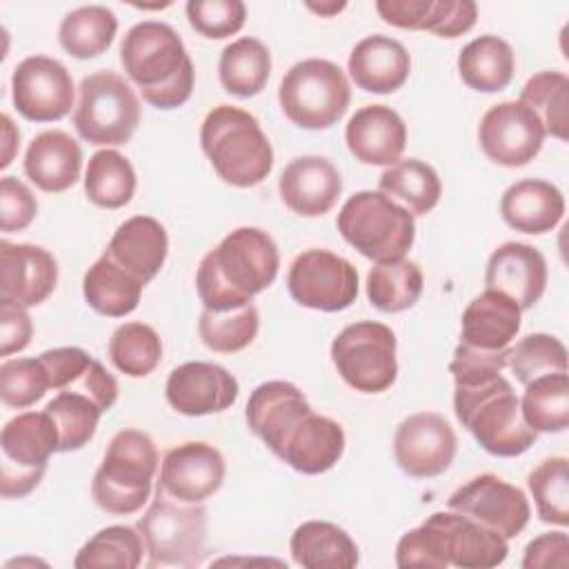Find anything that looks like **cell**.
Listing matches in <instances>:
<instances>
[{"mask_svg": "<svg viewBox=\"0 0 569 569\" xmlns=\"http://www.w3.org/2000/svg\"><path fill=\"white\" fill-rule=\"evenodd\" d=\"M278 267L280 253L267 231L258 227L233 229L198 264L196 289L200 302L209 311L244 307L273 284Z\"/></svg>", "mask_w": 569, "mask_h": 569, "instance_id": "6da1fadb", "label": "cell"}, {"mask_svg": "<svg viewBox=\"0 0 569 569\" xmlns=\"http://www.w3.org/2000/svg\"><path fill=\"white\" fill-rule=\"evenodd\" d=\"M120 62L151 107L176 109L191 98L193 62L171 24L156 20L133 24L120 42Z\"/></svg>", "mask_w": 569, "mask_h": 569, "instance_id": "7a4b0ae2", "label": "cell"}, {"mask_svg": "<svg viewBox=\"0 0 569 569\" xmlns=\"http://www.w3.org/2000/svg\"><path fill=\"white\" fill-rule=\"evenodd\" d=\"M453 382L456 418L487 453L513 458L536 442L538 433L522 418L520 398L502 373Z\"/></svg>", "mask_w": 569, "mask_h": 569, "instance_id": "3957f363", "label": "cell"}, {"mask_svg": "<svg viewBox=\"0 0 569 569\" xmlns=\"http://www.w3.org/2000/svg\"><path fill=\"white\" fill-rule=\"evenodd\" d=\"M200 147L218 178L231 187H256L273 169L267 133L249 111L233 104H218L204 116Z\"/></svg>", "mask_w": 569, "mask_h": 569, "instance_id": "277c9868", "label": "cell"}, {"mask_svg": "<svg viewBox=\"0 0 569 569\" xmlns=\"http://www.w3.org/2000/svg\"><path fill=\"white\" fill-rule=\"evenodd\" d=\"M156 471L158 449L151 436L140 429H120L93 473L91 496L107 513H136L149 500Z\"/></svg>", "mask_w": 569, "mask_h": 569, "instance_id": "5b68a950", "label": "cell"}, {"mask_svg": "<svg viewBox=\"0 0 569 569\" xmlns=\"http://www.w3.org/2000/svg\"><path fill=\"white\" fill-rule=\"evenodd\" d=\"M340 236L365 258L391 262L405 258L416 240L413 216L382 191H358L336 218Z\"/></svg>", "mask_w": 569, "mask_h": 569, "instance_id": "8992f818", "label": "cell"}, {"mask_svg": "<svg viewBox=\"0 0 569 569\" xmlns=\"http://www.w3.org/2000/svg\"><path fill=\"white\" fill-rule=\"evenodd\" d=\"M149 567H198L207 553V509L182 502L160 487L147 511L138 518Z\"/></svg>", "mask_w": 569, "mask_h": 569, "instance_id": "52a82bcc", "label": "cell"}, {"mask_svg": "<svg viewBox=\"0 0 569 569\" xmlns=\"http://www.w3.org/2000/svg\"><path fill=\"white\" fill-rule=\"evenodd\" d=\"M282 113L300 129H329L349 109L351 87L345 71L322 58L296 62L280 80Z\"/></svg>", "mask_w": 569, "mask_h": 569, "instance_id": "ba28073f", "label": "cell"}, {"mask_svg": "<svg viewBox=\"0 0 569 569\" xmlns=\"http://www.w3.org/2000/svg\"><path fill=\"white\" fill-rule=\"evenodd\" d=\"M140 124L136 91L116 71H96L82 78L73 127L89 144L118 147L131 140Z\"/></svg>", "mask_w": 569, "mask_h": 569, "instance_id": "9c48e42d", "label": "cell"}, {"mask_svg": "<svg viewBox=\"0 0 569 569\" xmlns=\"http://www.w3.org/2000/svg\"><path fill=\"white\" fill-rule=\"evenodd\" d=\"M0 449V493L7 500L24 498L40 485L51 453L60 451L56 422L44 409L18 413L2 427Z\"/></svg>", "mask_w": 569, "mask_h": 569, "instance_id": "30bf717a", "label": "cell"}, {"mask_svg": "<svg viewBox=\"0 0 569 569\" xmlns=\"http://www.w3.org/2000/svg\"><path fill=\"white\" fill-rule=\"evenodd\" d=\"M331 362L356 391H387L398 376L396 333L376 320L347 325L331 342Z\"/></svg>", "mask_w": 569, "mask_h": 569, "instance_id": "8fae6325", "label": "cell"}, {"mask_svg": "<svg viewBox=\"0 0 569 569\" xmlns=\"http://www.w3.org/2000/svg\"><path fill=\"white\" fill-rule=\"evenodd\" d=\"M289 296L307 309L342 311L358 298L356 267L327 249H307L289 267Z\"/></svg>", "mask_w": 569, "mask_h": 569, "instance_id": "7c38bea8", "label": "cell"}, {"mask_svg": "<svg viewBox=\"0 0 569 569\" xmlns=\"http://www.w3.org/2000/svg\"><path fill=\"white\" fill-rule=\"evenodd\" d=\"M451 511H458L502 538H516L529 525L531 507L525 491L496 473H480L458 487L449 500Z\"/></svg>", "mask_w": 569, "mask_h": 569, "instance_id": "4fadbf2b", "label": "cell"}, {"mask_svg": "<svg viewBox=\"0 0 569 569\" xmlns=\"http://www.w3.org/2000/svg\"><path fill=\"white\" fill-rule=\"evenodd\" d=\"M16 111L31 122L62 120L73 107V78L49 56H29L11 73Z\"/></svg>", "mask_w": 569, "mask_h": 569, "instance_id": "5bb4252c", "label": "cell"}, {"mask_svg": "<svg viewBox=\"0 0 569 569\" xmlns=\"http://www.w3.org/2000/svg\"><path fill=\"white\" fill-rule=\"evenodd\" d=\"M545 129L538 116L520 100L493 104L480 120L478 142L482 153L500 167H525L542 149Z\"/></svg>", "mask_w": 569, "mask_h": 569, "instance_id": "9a60e30c", "label": "cell"}, {"mask_svg": "<svg viewBox=\"0 0 569 569\" xmlns=\"http://www.w3.org/2000/svg\"><path fill=\"white\" fill-rule=\"evenodd\" d=\"M458 449L453 427L436 411H420L405 418L393 433L398 467L411 478H436L445 473Z\"/></svg>", "mask_w": 569, "mask_h": 569, "instance_id": "2e32d148", "label": "cell"}, {"mask_svg": "<svg viewBox=\"0 0 569 569\" xmlns=\"http://www.w3.org/2000/svg\"><path fill=\"white\" fill-rule=\"evenodd\" d=\"M222 453L202 440H189L167 451L158 487L182 502H204L224 482Z\"/></svg>", "mask_w": 569, "mask_h": 569, "instance_id": "e0dca14e", "label": "cell"}, {"mask_svg": "<svg viewBox=\"0 0 569 569\" xmlns=\"http://www.w3.org/2000/svg\"><path fill=\"white\" fill-rule=\"evenodd\" d=\"M238 380L216 362H184L164 385L171 409L182 416H209L229 409L238 400Z\"/></svg>", "mask_w": 569, "mask_h": 569, "instance_id": "ac0fdd59", "label": "cell"}, {"mask_svg": "<svg viewBox=\"0 0 569 569\" xmlns=\"http://www.w3.org/2000/svg\"><path fill=\"white\" fill-rule=\"evenodd\" d=\"M273 453L291 469L318 476L336 467L345 453V431L340 422L309 409L278 442Z\"/></svg>", "mask_w": 569, "mask_h": 569, "instance_id": "d6986e66", "label": "cell"}, {"mask_svg": "<svg viewBox=\"0 0 569 569\" xmlns=\"http://www.w3.org/2000/svg\"><path fill=\"white\" fill-rule=\"evenodd\" d=\"M58 284L56 258L29 242H0V298L22 307L44 302Z\"/></svg>", "mask_w": 569, "mask_h": 569, "instance_id": "ffe728a7", "label": "cell"}, {"mask_svg": "<svg viewBox=\"0 0 569 569\" xmlns=\"http://www.w3.org/2000/svg\"><path fill=\"white\" fill-rule=\"evenodd\" d=\"M278 191L289 211L302 218H320L338 202L342 178L327 158L300 156L282 169Z\"/></svg>", "mask_w": 569, "mask_h": 569, "instance_id": "44dd1931", "label": "cell"}, {"mask_svg": "<svg viewBox=\"0 0 569 569\" xmlns=\"http://www.w3.org/2000/svg\"><path fill=\"white\" fill-rule=\"evenodd\" d=\"M485 284L509 296L522 311L531 309L547 287V260L531 244L505 242L487 260Z\"/></svg>", "mask_w": 569, "mask_h": 569, "instance_id": "7402d4cb", "label": "cell"}, {"mask_svg": "<svg viewBox=\"0 0 569 569\" xmlns=\"http://www.w3.org/2000/svg\"><path fill=\"white\" fill-rule=\"evenodd\" d=\"M345 140L353 158L362 164L391 167L407 147V127L391 107L367 104L349 118Z\"/></svg>", "mask_w": 569, "mask_h": 569, "instance_id": "603a6c76", "label": "cell"}, {"mask_svg": "<svg viewBox=\"0 0 569 569\" xmlns=\"http://www.w3.org/2000/svg\"><path fill=\"white\" fill-rule=\"evenodd\" d=\"M429 520L442 531L447 560L453 567L489 569L502 565L509 553L507 538L458 511H436Z\"/></svg>", "mask_w": 569, "mask_h": 569, "instance_id": "cb8c5ba5", "label": "cell"}, {"mask_svg": "<svg viewBox=\"0 0 569 569\" xmlns=\"http://www.w3.org/2000/svg\"><path fill=\"white\" fill-rule=\"evenodd\" d=\"M167 251V229L151 216H133L113 231L104 256L147 284L162 269Z\"/></svg>", "mask_w": 569, "mask_h": 569, "instance_id": "d4e9b609", "label": "cell"}, {"mask_svg": "<svg viewBox=\"0 0 569 569\" xmlns=\"http://www.w3.org/2000/svg\"><path fill=\"white\" fill-rule=\"evenodd\" d=\"M347 67L356 87L369 93H393L407 82L411 58L400 40L373 33L351 49Z\"/></svg>", "mask_w": 569, "mask_h": 569, "instance_id": "484cf974", "label": "cell"}, {"mask_svg": "<svg viewBox=\"0 0 569 569\" xmlns=\"http://www.w3.org/2000/svg\"><path fill=\"white\" fill-rule=\"evenodd\" d=\"M82 171L80 144L60 129L38 133L24 153L27 178L47 193H60L73 187Z\"/></svg>", "mask_w": 569, "mask_h": 569, "instance_id": "4316f807", "label": "cell"}, {"mask_svg": "<svg viewBox=\"0 0 569 569\" xmlns=\"http://www.w3.org/2000/svg\"><path fill=\"white\" fill-rule=\"evenodd\" d=\"M311 409L305 393L287 380L258 385L247 400L249 429L273 451L282 436Z\"/></svg>", "mask_w": 569, "mask_h": 569, "instance_id": "83f0119b", "label": "cell"}, {"mask_svg": "<svg viewBox=\"0 0 569 569\" xmlns=\"http://www.w3.org/2000/svg\"><path fill=\"white\" fill-rule=\"evenodd\" d=\"M522 325V309L505 293L485 289L476 296L460 320V342L500 351L511 345Z\"/></svg>", "mask_w": 569, "mask_h": 569, "instance_id": "f1b7e54d", "label": "cell"}, {"mask_svg": "<svg viewBox=\"0 0 569 569\" xmlns=\"http://www.w3.org/2000/svg\"><path fill=\"white\" fill-rule=\"evenodd\" d=\"M500 216L511 229L540 236L551 231L562 220L565 196L547 180H518L502 193Z\"/></svg>", "mask_w": 569, "mask_h": 569, "instance_id": "f546056e", "label": "cell"}, {"mask_svg": "<svg viewBox=\"0 0 569 569\" xmlns=\"http://www.w3.org/2000/svg\"><path fill=\"white\" fill-rule=\"evenodd\" d=\"M289 549L293 562L305 569H353L360 560L353 538L327 520L298 525L291 533Z\"/></svg>", "mask_w": 569, "mask_h": 569, "instance_id": "4dcf8cb0", "label": "cell"}, {"mask_svg": "<svg viewBox=\"0 0 569 569\" xmlns=\"http://www.w3.org/2000/svg\"><path fill=\"white\" fill-rule=\"evenodd\" d=\"M516 71V56L507 40L498 36H478L467 42L458 56L462 82L480 93H496L509 87Z\"/></svg>", "mask_w": 569, "mask_h": 569, "instance_id": "1f68e13d", "label": "cell"}, {"mask_svg": "<svg viewBox=\"0 0 569 569\" xmlns=\"http://www.w3.org/2000/svg\"><path fill=\"white\" fill-rule=\"evenodd\" d=\"M144 284L127 269L116 264L109 256H100L82 278V296L87 305L109 318L129 316L142 296Z\"/></svg>", "mask_w": 569, "mask_h": 569, "instance_id": "d6a6232c", "label": "cell"}, {"mask_svg": "<svg viewBox=\"0 0 569 569\" xmlns=\"http://www.w3.org/2000/svg\"><path fill=\"white\" fill-rule=\"evenodd\" d=\"M271 73V53L258 38L244 36L227 44L218 60V78L227 93L251 98L260 93Z\"/></svg>", "mask_w": 569, "mask_h": 569, "instance_id": "836d02e7", "label": "cell"}, {"mask_svg": "<svg viewBox=\"0 0 569 569\" xmlns=\"http://www.w3.org/2000/svg\"><path fill=\"white\" fill-rule=\"evenodd\" d=\"M378 191L402 202L411 216H425L440 202L442 184L431 164L418 158H407L382 171Z\"/></svg>", "mask_w": 569, "mask_h": 569, "instance_id": "e575fe53", "label": "cell"}, {"mask_svg": "<svg viewBox=\"0 0 569 569\" xmlns=\"http://www.w3.org/2000/svg\"><path fill=\"white\" fill-rule=\"evenodd\" d=\"M118 31V18L102 4H87L69 11L58 27L60 47L78 58L89 60L104 53Z\"/></svg>", "mask_w": 569, "mask_h": 569, "instance_id": "d590c367", "label": "cell"}, {"mask_svg": "<svg viewBox=\"0 0 569 569\" xmlns=\"http://www.w3.org/2000/svg\"><path fill=\"white\" fill-rule=\"evenodd\" d=\"M425 287V276L418 262L409 258L376 262L367 273V298L385 313L411 309Z\"/></svg>", "mask_w": 569, "mask_h": 569, "instance_id": "8d00e7d4", "label": "cell"}, {"mask_svg": "<svg viewBox=\"0 0 569 569\" xmlns=\"http://www.w3.org/2000/svg\"><path fill=\"white\" fill-rule=\"evenodd\" d=\"M84 193L102 209H120L136 193L133 164L116 149H100L89 158L84 171Z\"/></svg>", "mask_w": 569, "mask_h": 569, "instance_id": "74e56055", "label": "cell"}, {"mask_svg": "<svg viewBox=\"0 0 569 569\" xmlns=\"http://www.w3.org/2000/svg\"><path fill=\"white\" fill-rule=\"evenodd\" d=\"M520 411L527 425L538 433H560L569 425V378L567 373H547L525 385Z\"/></svg>", "mask_w": 569, "mask_h": 569, "instance_id": "f35d334b", "label": "cell"}, {"mask_svg": "<svg viewBox=\"0 0 569 569\" xmlns=\"http://www.w3.org/2000/svg\"><path fill=\"white\" fill-rule=\"evenodd\" d=\"M520 102L538 116L545 133L558 140L569 138V78L562 71L531 76L520 91Z\"/></svg>", "mask_w": 569, "mask_h": 569, "instance_id": "ab89813d", "label": "cell"}, {"mask_svg": "<svg viewBox=\"0 0 569 569\" xmlns=\"http://www.w3.org/2000/svg\"><path fill=\"white\" fill-rule=\"evenodd\" d=\"M144 540L138 527L113 525L93 533L76 553V569H96V567H118L136 569L142 562Z\"/></svg>", "mask_w": 569, "mask_h": 569, "instance_id": "60d3db41", "label": "cell"}, {"mask_svg": "<svg viewBox=\"0 0 569 569\" xmlns=\"http://www.w3.org/2000/svg\"><path fill=\"white\" fill-rule=\"evenodd\" d=\"M109 358L124 376L144 378L162 360V340L144 322H124L109 338Z\"/></svg>", "mask_w": 569, "mask_h": 569, "instance_id": "b9f144b4", "label": "cell"}, {"mask_svg": "<svg viewBox=\"0 0 569 569\" xmlns=\"http://www.w3.org/2000/svg\"><path fill=\"white\" fill-rule=\"evenodd\" d=\"M260 329V313L253 302L229 309V311H209L204 309L198 320L200 340L218 353H236L249 347Z\"/></svg>", "mask_w": 569, "mask_h": 569, "instance_id": "7bdbcfd3", "label": "cell"}, {"mask_svg": "<svg viewBox=\"0 0 569 569\" xmlns=\"http://www.w3.org/2000/svg\"><path fill=\"white\" fill-rule=\"evenodd\" d=\"M44 411L51 416L60 438V451H78L82 449L98 429V420L102 416L100 407L84 393L62 389L53 400L47 402Z\"/></svg>", "mask_w": 569, "mask_h": 569, "instance_id": "ee69618b", "label": "cell"}, {"mask_svg": "<svg viewBox=\"0 0 569 569\" xmlns=\"http://www.w3.org/2000/svg\"><path fill=\"white\" fill-rule=\"evenodd\" d=\"M527 487L542 522L558 527L569 525V460L565 456L542 460L527 476Z\"/></svg>", "mask_w": 569, "mask_h": 569, "instance_id": "f6af8a7d", "label": "cell"}, {"mask_svg": "<svg viewBox=\"0 0 569 569\" xmlns=\"http://www.w3.org/2000/svg\"><path fill=\"white\" fill-rule=\"evenodd\" d=\"M505 367L511 369L520 385L547 373H567V349L556 336L529 333L507 347Z\"/></svg>", "mask_w": 569, "mask_h": 569, "instance_id": "bcb514c9", "label": "cell"}, {"mask_svg": "<svg viewBox=\"0 0 569 569\" xmlns=\"http://www.w3.org/2000/svg\"><path fill=\"white\" fill-rule=\"evenodd\" d=\"M49 387V376L38 358H13L0 365V398L7 407L27 409L36 405Z\"/></svg>", "mask_w": 569, "mask_h": 569, "instance_id": "7dc6e473", "label": "cell"}, {"mask_svg": "<svg viewBox=\"0 0 569 569\" xmlns=\"http://www.w3.org/2000/svg\"><path fill=\"white\" fill-rule=\"evenodd\" d=\"M184 9L189 24L211 40L238 33L247 20V7L240 0H189Z\"/></svg>", "mask_w": 569, "mask_h": 569, "instance_id": "c3c4849f", "label": "cell"}, {"mask_svg": "<svg viewBox=\"0 0 569 569\" xmlns=\"http://www.w3.org/2000/svg\"><path fill=\"white\" fill-rule=\"evenodd\" d=\"M396 565L400 569H411V567L445 569V567H449L442 531L429 518L420 527L409 529L396 545Z\"/></svg>", "mask_w": 569, "mask_h": 569, "instance_id": "681fc988", "label": "cell"}, {"mask_svg": "<svg viewBox=\"0 0 569 569\" xmlns=\"http://www.w3.org/2000/svg\"><path fill=\"white\" fill-rule=\"evenodd\" d=\"M38 213V200L31 189L13 176L0 180V229L4 233L27 229Z\"/></svg>", "mask_w": 569, "mask_h": 569, "instance_id": "f907efd6", "label": "cell"}, {"mask_svg": "<svg viewBox=\"0 0 569 569\" xmlns=\"http://www.w3.org/2000/svg\"><path fill=\"white\" fill-rule=\"evenodd\" d=\"M478 7L471 0H436L427 31L440 38H458L473 29Z\"/></svg>", "mask_w": 569, "mask_h": 569, "instance_id": "816d5d0a", "label": "cell"}, {"mask_svg": "<svg viewBox=\"0 0 569 569\" xmlns=\"http://www.w3.org/2000/svg\"><path fill=\"white\" fill-rule=\"evenodd\" d=\"M505 353H507V349L489 351V349H478V347L460 342L453 351V360L449 362V371H451L453 380L496 376V373H502V369H505Z\"/></svg>", "mask_w": 569, "mask_h": 569, "instance_id": "f5cc1de1", "label": "cell"}, {"mask_svg": "<svg viewBox=\"0 0 569 569\" xmlns=\"http://www.w3.org/2000/svg\"><path fill=\"white\" fill-rule=\"evenodd\" d=\"M38 360L42 362L49 376V387L60 391V389H67L91 365L93 358L80 347H58V349L42 351Z\"/></svg>", "mask_w": 569, "mask_h": 569, "instance_id": "db71d44e", "label": "cell"}, {"mask_svg": "<svg viewBox=\"0 0 569 569\" xmlns=\"http://www.w3.org/2000/svg\"><path fill=\"white\" fill-rule=\"evenodd\" d=\"M33 336V325L27 307L0 298V356H11L22 351Z\"/></svg>", "mask_w": 569, "mask_h": 569, "instance_id": "11a10c76", "label": "cell"}, {"mask_svg": "<svg viewBox=\"0 0 569 569\" xmlns=\"http://www.w3.org/2000/svg\"><path fill=\"white\" fill-rule=\"evenodd\" d=\"M525 569H567L569 567V538L565 531H549L533 538L525 547L520 562Z\"/></svg>", "mask_w": 569, "mask_h": 569, "instance_id": "9f6ffc18", "label": "cell"}, {"mask_svg": "<svg viewBox=\"0 0 569 569\" xmlns=\"http://www.w3.org/2000/svg\"><path fill=\"white\" fill-rule=\"evenodd\" d=\"M67 389L89 396L102 413L109 411L118 400V382L98 360H91V365Z\"/></svg>", "mask_w": 569, "mask_h": 569, "instance_id": "6f0895ef", "label": "cell"}, {"mask_svg": "<svg viewBox=\"0 0 569 569\" xmlns=\"http://www.w3.org/2000/svg\"><path fill=\"white\" fill-rule=\"evenodd\" d=\"M436 0H378V16L398 29H422L427 31Z\"/></svg>", "mask_w": 569, "mask_h": 569, "instance_id": "680465c9", "label": "cell"}, {"mask_svg": "<svg viewBox=\"0 0 569 569\" xmlns=\"http://www.w3.org/2000/svg\"><path fill=\"white\" fill-rule=\"evenodd\" d=\"M20 147V131L13 124V120L4 113L2 116V160H0V169H7L16 156Z\"/></svg>", "mask_w": 569, "mask_h": 569, "instance_id": "91938a15", "label": "cell"}, {"mask_svg": "<svg viewBox=\"0 0 569 569\" xmlns=\"http://www.w3.org/2000/svg\"><path fill=\"white\" fill-rule=\"evenodd\" d=\"M345 7H347V2H320V4L307 2V9H309V11H313V13H318V16H325V18H331V16L340 13Z\"/></svg>", "mask_w": 569, "mask_h": 569, "instance_id": "94428289", "label": "cell"}]
</instances>
